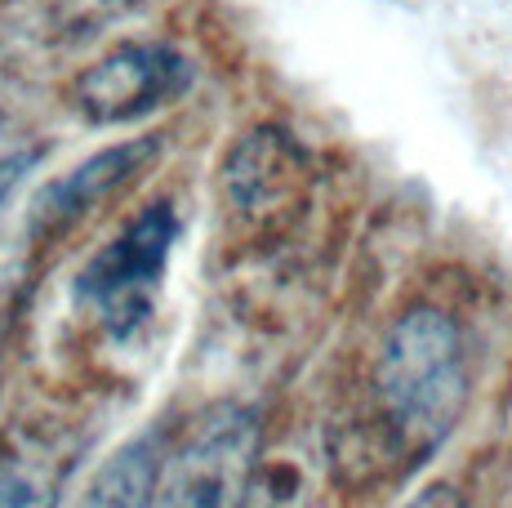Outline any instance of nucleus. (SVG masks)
I'll return each instance as SVG.
<instances>
[{"mask_svg":"<svg viewBox=\"0 0 512 508\" xmlns=\"http://www.w3.org/2000/svg\"><path fill=\"white\" fill-rule=\"evenodd\" d=\"M468 406L464 335L441 308H410L388 326L370 370V419L392 459L432 455Z\"/></svg>","mask_w":512,"mask_h":508,"instance_id":"f257e3e1","label":"nucleus"},{"mask_svg":"<svg viewBox=\"0 0 512 508\" xmlns=\"http://www.w3.org/2000/svg\"><path fill=\"white\" fill-rule=\"evenodd\" d=\"M259 455V406H205L165 442L152 508H245L259 477Z\"/></svg>","mask_w":512,"mask_h":508,"instance_id":"f03ea898","label":"nucleus"},{"mask_svg":"<svg viewBox=\"0 0 512 508\" xmlns=\"http://www.w3.org/2000/svg\"><path fill=\"white\" fill-rule=\"evenodd\" d=\"M174 237H179V214L174 201H152L139 210L76 277V308L103 326V335L130 339L152 317L156 290L170 268Z\"/></svg>","mask_w":512,"mask_h":508,"instance_id":"7ed1b4c3","label":"nucleus"},{"mask_svg":"<svg viewBox=\"0 0 512 508\" xmlns=\"http://www.w3.org/2000/svg\"><path fill=\"white\" fill-rule=\"evenodd\" d=\"M196 67L165 41H125L72 81V112L90 125H125L179 103Z\"/></svg>","mask_w":512,"mask_h":508,"instance_id":"20e7f679","label":"nucleus"},{"mask_svg":"<svg viewBox=\"0 0 512 508\" xmlns=\"http://www.w3.org/2000/svg\"><path fill=\"white\" fill-rule=\"evenodd\" d=\"M161 156V139L147 134V139H130L116 143V148L81 161L72 174L45 183L32 201V214H27V237L36 246H49V241L67 237L76 223H85L98 205H107L112 197H121L134 179L147 170V165Z\"/></svg>","mask_w":512,"mask_h":508,"instance_id":"39448f33","label":"nucleus"},{"mask_svg":"<svg viewBox=\"0 0 512 508\" xmlns=\"http://www.w3.org/2000/svg\"><path fill=\"white\" fill-rule=\"evenodd\" d=\"M303 174V152L277 125L245 134L223 161V197L236 214H272L294 197V183Z\"/></svg>","mask_w":512,"mask_h":508,"instance_id":"423d86ee","label":"nucleus"},{"mask_svg":"<svg viewBox=\"0 0 512 508\" xmlns=\"http://www.w3.org/2000/svg\"><path fill=\"white\" fill-rule=\"evenodd\" d=\"M76 446L58 428L18 424L0 433V508H54Z\"/></svg>","mask_w":512,"mask_h":508,"instance_id":"0eeeda50","label":"nucleus"},{"mask_svg":"<svg viewBox=\"0 0 512 508\" xmlns=\"http://www.w3.org/2000/svg\"><path fill=\"white\" fill-rule=\"evenodd\" d=\"M165 442H170V428H147L143 437L125 442L98 468L94 482L85 486L72 508H152Z\"/></svg>","mask_w":512,"mask_h":508,"instance_id":"6e6552de","label":"nucleus"},{"mask_svg":"<svg viewBox=\"0 0 512 508\" xmlns=\"http://www.w3.org/2000/svg\"><path fill=\"white\" fill-rule=\"evenodd\" d=\"M36 156L32 152H14V156H0V205H5L9 197H14L18 179H23L27 170H32Z\"/></svg>","mask_w":512,"mask_h":508,"instance_id":"1a4fd4ad","label":"nucleus"},{"mask_svg":"<svg viewBox=\"0 0 512 508\" xmlns=\"http://www.w3.org/2000/svg\"><path fill=\"white\" fill-rule=\"evenodd\" d=\"M406 508H468V504L455 486H428V491H419Z\"/></svg>","mask_w":512,"mask_h":508,"instance_id":"9d476101","label":"nucleus"}]
</instances>
